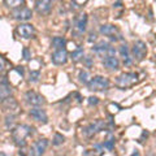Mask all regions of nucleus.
Returning a JSON list of instances; mask_svg holds the SVG:
<instances>
[{
  "mask_svg": "<svg viewBox=\"0 0 156 156\" xmlns=\"http://www.w3.org/2000/svg\"><path fill=\"white\" fill-rule=\"evenodd\" d=\"M35 9L39 14L46 16V14L50 13L51 9H52V0H37Z\"/></svg>",
  "mask_w": 156,
  "mask_h": 156,
  "instance_id": "nucleus-14",
  "label": "nucleus"
},
{
  "mask_svg": "<svg viewBox=\"0 0 156 156\" xmlns=\"http://www.w3.org/2000/svg\"><path fill=\"white\" fill-rule=\"evenodd\" d=\"M2 108H3L4 112H7V113H9V115L14 116L16 113H18V103H17V100L12 96H9L8 99L3 100Z\"/></svg>",
  "mask_w": 156,
  "mask_h": 156,
  "instance_id": "nucleus-10",
  "label": "nucleus"
},
{
  "mask_svg": "<svg viewBox=\"0 0 156 156\" xmlns=\"http://www.w3.org/2000/svg\"><path fill=\"white\" fill-rule=\"evenodd\" d=\"M52 62L55 65H64L68 61V51L65 48H61V50H56L52 53Z\"/></svg>",
  "mask_w": 156,
  "mask_h": 156,
  "instance_id": "nucleus-13",
  "label": "nucleus"
},
{
  "mask_svg": "<svg viewBox=\"0 0 156 156\" xmlns=\"http://www.w3.org/2000/svg\"><path fill=\"white\" fill-rule=\"evenodd\" d=\"M4 4L8 7V8H21L23 4H25V0H4Z\"/></svg>",
  "mask_w": 156,
  "mask_h": 156,
  "instance_id": "nucleus-20",
  "label": "nucleus"
},
{
  "mask_svg": "<svg viewBox=\"0 0 156 156\" xmlns=\"http://www.w3.org/2000/svg\"><path fill=\"white\" fill-rule=\"evenodd\" d=\"M138 82V74L134 72H129V73H122L116 78V86L120 89H129V87L134 86Z\"/></svg>",
  "mask_w": 156,
  "mask_h": 156,
  "instance_id": "nucleus-2",
  "label": "nucleus"
},
{
  "mask_svg": "<svg viewBox=\"0 0 156 156\" xmlns=\"http://www.w3.org/2000/svg\"><path fill=\"white\" fill-rule=\"evenodd\" d=\"M103 65L109 70H117L120 68V60L116 56H109L105 57L103 60Z\"/></svg>",
  "mask_w": 156,
  "mask_h": 156,
  "instance_id": "nucleus-16",
  "label": "nucleus"
},
{
  "mask_svg": "<svg viewBox=\"0 0 156 156\" xmlns=\"http://www.w3.org/2000/svg\"><path fill=\"white\" fill-rule=\"evenodd\" d=\"M90 74H89V72L87 70H81L80 72V81L82 82V83H85V85H87L90 82Z\"/></svg>",
  "mask_w": 156,
  "mask_h": 156,
  "instance_id": "nucleus-23",
  "label": "nucleus"
},
{
  "mask_svg": "<svg viewBox=\"0 0 156 156\" xmlns=\"http://www.w3.org/2000/svg\"><path fill=\"white\" fill-rule=\"evenodd\" d=\"M82 58H83V50H82L81 47H78L77 50L72 53V60L77 62V61L82 60Z\"/></svg>",
  "mask_w": 156,
  "mask_h": 156,
  "instance_id": "nucleus-22",
  "label": "nucleus"
},
{
  "mask_svg": "<svg viewBox=\"0 0 156 156\" xmlns=\"http://www.w3.org/2000/svg\"><path fill=\"white\" fill-rule=\"evenodd\" d=\"M39 76H41V73H39L38 70H31V72H30V78H29V81H30V82H38Z\"/></svg>",
  "mask_w": 156,
  "mask_h": 156,
  "instance_id": "nucleus-25",
  "label": "nucleus"
},
{
  "mask_svg": "<svg viewBox=\"0 0 156 156\" xmlns=\"http://www.w3.org/2000/svg\"><path fill=\"white\" fill-rule=\"evenodd\" d=\"M100 33L103 34L104 37H108L109 39L112 41H120L121 38V34L119 31V29H117L115 25H109V23H107V25H101L100 26Z\"/></svg>",
  "mask_w": 156,
  "mask_h": 156,
  "instance_id": "nucleus-6",
  "label": "nucleus"
},
{
  "mask_svg": "<svg viewBox=\"0 0 156 156\" xmlns=\"http://www.w3.org/2000/svg\"><path fill=\"white\" fill-rule=\"evenodd\" d=\"M23 58H25V60H29V58H30V55H29V50H27V48H23Z\"/></svg>",
  "mask_w": 156,
  "mask_h": 156,
  "instance_id": "nucleus-29",
  "label": "nucleus"
},
{
  "mask_svg": "<svg viewBox=\"0 0 156 156\" xmlns=\"http://www.w3.org/2000/svg\"><path fill=\"white\" fill-rule=\"evenodd\" d=\"M120 53H121V56L124 57V62H125V65H130L131 64V57H130V52H129V47L126 46V44H122L120 47Z\"/></svg>",
  "mask_w": 156,
  "mask_h": 156,
  "instance_id": "nucleus-18",
  "label": "nucleus"
},
{
  "mask_svg": "<svg viewBox=\"0 0 156 156\" xmlns=\"http://www.w3.org/2000/svg\"><path fill=\"white\" fill-rule=\"evenodd\" d=\"M87 89L90 91H104L109 89V80L103 76L92 77L90 82L87 83Z\"/></svg>",
  "mask_w": 156,
  "mask_h": 156,
  "instance_id": "nucleus-3",
  "label": "nucleus"
},
{
  "mask_svg": "<svg viewBox=\"0 0 156 156\" xmlns=\"http://www.w3.org/2000/svg\"><path fill=\"white\" fill-rule=\"evenodd\" d=\"M73 2H74V4H77L78 7H81V5H83L87 0H73Z\"/></svg>",
  "mask_w": 156,
  "mask_h": 156,
  "instance_id": "nucleus-30",
  "label": "nucleus"
},
{
  "mask_svg": "<svg viewBox=\"0 0 156 156\" xmlns=\"http://www.w3.org/2000/svg\"><path fill=\"white\" fill-rule=\"evenodd\" d=\"M113 142H115V140H108V142H105L104 147L108 148V150H112V148H113Z\"/></svg>",
  "mask_w": 156,
  "mask_h": 156,
  "instance_id": "nucleus-28",
  "label": "nucleus"
},
{
  "mask_svg": "<svg viewBox=\"0 0 156 156\" xmlns=\"http://www.w3.org/2000/svg\"><path fill=\"white\" fill-rule=\"evenodd\" d=\"M33 16L31 9H29L26 7H21V8H16L14 11H12V17L18 21H29Z\"/></svg>",
  "mask_w": 156,
  "mask_h": 156,
  "instance_id": "nucleus-9",
  "label": "nucleus"
},
{
  "mask_svg": "<svg viewBox=\"0 0 156 156\" xmlns=\"http://www.w3.org/2000/svg\"><path fill=\"white\" fill-rule=\"evenodd\" d=\"M64 140H65V138H64V136H62L61 134H55V136H53V144H55V146H60V144H62V143H64Z\"/></svg>",
  "mask_w": 156,
  "mask_h": 156,
  "instance_id": "nucleus-24",
  "label": "nucleus"
},
{
  "mask_svg": "<svg viewBox=\"0 0 156 156\" xmlns=\"http://www.w3.org/2000/svg\"><path fill=\"white\" fill-rule=\"evenodd\" d=\"M89 103L96 105L98 103H99V99H98V98H95V96H90V98H89Z\"/></svg>",
  "mask_w": 156,
  "mask_h": 156,
  "instance_id": "nucleus-27",
  "label": "nucleus"
},
{
  "mask_svg": "<svg viewBox=\"0 0 156 156\" xmlns=\"http://www.w3.org/2000/svg\"><path fill=\"white\" fill-rule=\"evenodd\" d=\"M33 128L29 125H17L14 126L12 129V138L14 140V143H16L18 147H23V146L26 144V139L29 135L33 134Z\"/></svg>",
  "mask_w": 156,
  "mask_h": 156,
  "instance_id": "nucleus-1",
  "label": "nucleus"
},
{
  "mask_svg": "<svg viewBox=\"0 0 156 156\" xmlns=\"http://www.w3.org/2000/svg\"><path fill=\"white\" fill-rule=\"evenodd\" d=\"M25 99H26V103L33 105V107H41V105H43L46 103L44 98H43L41 94H38V92L33 91V90L26 92V94H25Z\"/></svg>",
  "mask_w": 156,
  "mask_h": 156,
  "instance_id": "nucleus-8",
  "label": "nucleus"
},
{
  "mask_svg": "<svg viewBox=\"0 0 156 156\" xmlns=\"http://www.w3.org/2000/svg\"><path fill=\"white\" fill-rule=\"evenodd\" d=\"M30 116L33 117L35 121L38 122H42V124H46L48 121V117L44 109H42L41 107H34L33 109H30Z\"/></svg>",
  "mask_w": 156,
  "mask_h": 156,
  "instance_id": "nucleus-15",
  "label": "nucleus"
},
{
  "mask_svg": "<svg viewBox=\"0 0 156 156\" xmlns=\"http://www.w3.org/2000/svg\"><path fill=\"white\" fill-rule=\"evenodd\" d=\"M148 156H155V155H152V154H150V155H148Z\"/></svg>",
  "mask_w": 156,
  "mask_h": 156,
  "instance_id": "nucleus-33",
  "label": "nucleus"
},
{
  "mask_svg": "<svg viewBox=\"0 0 156 156\" xmlns=\"http://www.w3.org/2000/svg\"><path fill=\"white\" fill-rule=\"evenodd\" d=\"M17 34L23 39H30L35 35V29L30 23H21L17 26Z\"/></svg>",
  "mask_w": 156,
  "mask_h": 156,
  "instance_id": "nucleus-11",
  "label": "nucleus"
},
{
  "mask_svg": "<svg viewBox=\"0 0 156 156\" xmlns=\"http://www.w3.org/2000/svg\"><path fill=\"white\" fill-rule=\"evenodd\" d=\"M0 156H8V155H5L4 152H2V154H0Z\"/></svg>",
  "mask_w": 156,
  "mask_h": 156,
  "instance_id": "nucleus-32",
  "label": "nucleus"
},
{
  "mask_svg": "<svg viewBox=\"0 0 156 156\" xmlns=\"http://www.w3.org/2000/svg\"><path fill=\"white\" fill-rule=\"evenodd\" d=\"M92 51H94L98 56L100 57H109V56H115L116 55V50L113 47H111L107 42H100L92 47Z\"/></svg>",
  "mask_w": 156,
  "mask_h": 156,
  "instance_id": "nucleus-4",
  "label": "nucleus"
},
{
  "mask_svg": "<svg viewBox=\"0 0 156 156\" xmlns=\"http://www.w3.org/2000/svg\"><path fill=\"white\" fill-rule=\"evenodd\" d=\"M131 53H133L134 58H136L138 61L143 60L146 57V55H147V46H146V43L142 41L134 42L133 48H131Z\"/></svg>",
  "mask_w": 156,
  "mask_h": 156,
  "instance_id": "nucleus-7",
  "label": "nucleus"
},
{
  "mask_svg": "<svg viewBox=\"0 0 156 156\" xmlns=\"http://www.w3.org/2000/svg\"><path fill=\"white\" fill-rule=\"evenodd\" d=\"M86 26H87V16L86 14H81L77 20V23H76V27L80 33H85L86 30Z\"/></svg>",
  "mask_w": 156,
  "mask_h": 156,
  "instance_id": "nucleus-17",
  "label": "nucleus"
},
{
  "mask_svg": "<svg viewBox=\"0 0 156 156\" xmlns=\"http://www.w3.org/2000/svg\"><path fill=\"white\" fill-rule=\"evenodd\" d=\"M52 47L55 50H61V48L65 47V39L61 37H55L52 39Z\"/></svg>",
  "mask_w": 156,
  "mask_h": 156,
  "instance_id": "nucleus-21",
  "label": "nucleus"
},
{
  "mask_svg": "<svg viewBox=\"0 0 156 156\" xmlns=\"http://www.w3.org/2000/svg\"><path fill=\"white\" fill-rule=\"evenodd\" d=\"M130 156H140V154H139V151H138V150H135V151H134V152H133V154H131Z\"/></svg>",
  "mask_w": 156,
  "mask_h": 156,
  "instance_id": "nucleus-31",
  "label": "nucleus"
},
{
  "mask_svg": "<svg viewBox=\"0 0 156 156\" xmlns=\"http://www.w3.org/2000/svg\"><path fill=\"white\" fill-rule=\"evenodd\" d=\"M47 146H48V140L46 138L38 139L33 143L29 154H30V156H43L47 150Z\"/></svg>",
  "mask_w": 156,
  "mask_h": 156,
  "instance_id": "nucleus-5",
  "label": "nucleus"
},
{
  "mask_svg": "<svg viewBox=\"0 0 156 156\" xmlns=\"http://www.w3.org/2000/svg\"><path fill=\"white\" fill-rule=\"evenodd\" d=\"M12 95V89L8 85H0V101L8 99Z\"/></svg>",
  "mask_w": 156,
  "mask_h": 156,
  "instance_id": "nucleus-19",
  "label": "nucleus"
},
{
  "mask_svg": "<svg viewBox=\"0 0 156 156\" xmlns=\"http://www.w3.org/2000/svg\"><path fill=\"white\" fill-rule=\"evenodd\" d=\"M4 68H5V58L0 55V73L4 72Z\"/></svg>",
  "mask_w": 156,
  "mask_h": 156,
  "instance_id": "nucleus-26",
  "label": "nucleus"
},
{
  "mask_svg": "<svg viewBox=\"0 0 156 156\" xmlns=\"http://www.w3.org/2000/svg\"><path fill=\"white\" fill-rule=\"evenodd\" d=\"M105 128V122L103 120H96L95 122L90 124L87 128H85V135L86 136H92L95 135L96 133H99Z\"/></svg>",
  "mask_w": 156,
  "mask_h": 156,
  "instance_id": "nucleus-12",
  "label": "nucleus"
}]
</instances>
